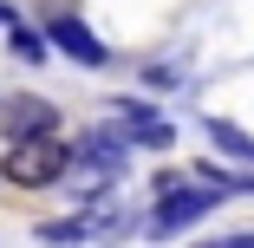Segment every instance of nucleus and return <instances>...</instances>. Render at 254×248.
Returning a JSON list of instances; mask_svg holds the SVG:
<instances>
[{"label": "nucleus", "instance_id": "1", "mask_svg": "<svg viewBox=\"0 0 254 248\" xmlns=\"http://www.w3.org/2000/svg\"><path fill=\"white\" fill-rule=\"evenodd\" d=\"M72 170V144L59 137H26V144H7V157H0V176L13 189H46Z\"/></svg>", "mask_w": 254, "mask_h": 248}, {"label": "nucleus", "instance_id": "2", "mask_svg": "<svg viewBox=\"0 0 254 248\" xmlns=\"http://www.w3.org/2000/svg\"><path fill=\"white\" fill-rule=\"evenodd\" d=\"M215 209V189H195V183H176V176H163L157 183V209H150V235H183V229H195L202 216Z\"/></svg>", "mask_w": 254, "mask_h": 248}, {"label": "nucleus", "instance_id": "3", "mask_svg": "<svg viewBox=\"0 0 254 248\" xmlns=\"http://www.w3.org/2000/svg\"><path fill=\"white\" fill-rule=\"evenodd\" d=\"M53 131H59V105H53V98H33V91H13V98H0V137H7V144L53 137Z\"/></svg>", "mask_w": 254, "mask_h": 248}, {"label": "nucleus", "instance_id": "4", "mask_svg": "<svg viewBox=\"0 0 254 248\" xmlns=\"http://www.w3.org/2000/svg\"><path fill=\"white\" fill-rule=\"evenodd\" d=\"M46 46H59L65 59H78V66H111V53H105V39H98L78 13H46Z\"/></svg>", "mask_w": 254, "mask_h": 248}, {"label": "nucleus", "instance_id": "5", "mask_svg": "<svg viewBox=\"0 0 254 248\" xmlns=\"http://www.w3.org/2000/svg\"><path fill=\"white\" fill-rule=\"evenodd\" d=\"M118 131H124V144H143V151H170L176 144V131L143 105V98H124L118 105Z\"/></svg>", "mask_w": 254, "mask_h": 248}, {"label": "nucleus", "instance_id": "6", "mask_svg": "<svg viewBox=\"0 0 254 248\" xmlns=\"http://www.w3.org/2000/svg\"><path fill=\"white\" fill-rule=\"evenodd\" d=\"M72 164L85 176H118L124 170V131H85L78 151H72Z\"/></svg>", "mask_w": 254, "mask_h": 248}, {"label": "nucleus", "instance_id": "7", "mask_svg": "<svg viewBox=\"0 0 254 248\" xmlns=\"http://www.w3.org/2000/svg\"><path fill=\"white\" fill-rule=\"evenodd\" d=\"M91 229H98V216H65V222H39V242L65 248V242H85Z\"/></svg>", "mask_w": 254, "mask_h": 248}, {"label": "nucleus", "instance_id": "8", "mask_svg": "<svg viewBox=\"0 0 254 248\" xmlns=\"http://www.w3.org/2000/svg\"><path fill=\"white\" fill-rule=\"evenodd\" d=\"M7 46H13V59H26V66L53 59V46H46V33H33V26H7Z\"/></svg>", "mask_w": 254, "mask_h": 248}, {"label": "nucleus", "instance_id": "9", "mask_svg": "<svg viewBox=\"0 0 254 248\" xmlns=\"http://www.w3.org/2000/svg\"><path fill=\"white\" fill-rule=\"evenodd\" d=\"M209 137L222 144L228 157H241V164H254V137H248V131H235L228 118H209Z\"/></svg>", "mask_w": 254, "mask_h": 248}, {"label": "nucleus", "instance_id": "10", "mask_svg": "<svg viewBox=\"0 0 254 248\" xmlns=\"http://www.w3.org/2000/svg\"><path fill=\"white\" fill-rule=\"evenodd\" d=\"M202 248H254V235H228V242H202Z\"/></svg>", "mask_w": 254, "mask_h": 248}, {"label": "nucleus", "instance_id": "11", "mask_svg": "<svg viewBox=\"0 0 254 248\" xmlns=\"http://www.w3.org/2000/svg\"><path fill=\"white\" fill-rule=\"evenodd\" d=\"M0 26H20V13H13V7H7V0H0Z\"/></svg>", "mask_w": 254, "mask_h": 248}]
</instances>
